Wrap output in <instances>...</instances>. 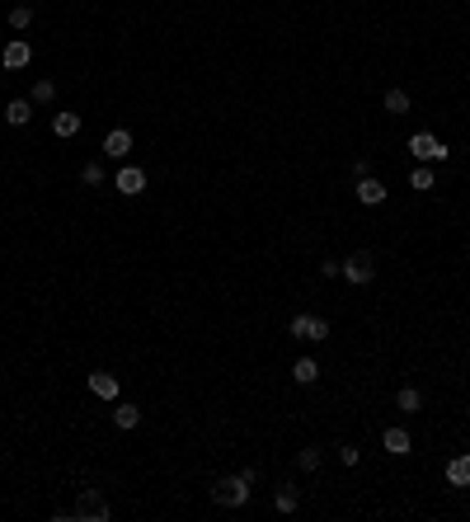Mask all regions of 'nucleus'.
<instances>
[{
    "instance_id": "obj_1",
    "label": "nucleus",
    "mask_w": 470,
    "mask_h": 522,
    "mask_svg": "<svg viewBox=\"0 0 470 522\" xmlns=\"http://www.w3.org/2000/svg\"><path fill=\"white\" fill-rule=\"evenodd\" d=\"M212 499L221 503V508H245L249 503V480L245 476H226L212 485Z\"/></svg>"
},
{
    "instance_id": "obj_2",
    "label": "nucleus",
    "mask_w": 470,
    "mask_h": 522,
    "mask_svg": "<svg viewBox=\"0 0 470 522\" xmlns=\"http://www.w3.org/2000/svg\"><path fill=\"white\" fill-rule=\"evenodd\" d=\"M339 278H348L353 287H367L371 278H376V259H371V254H348V259L339 263Z\"/></svg>"
},
{
    "instance_id": "obj_3",
    "label": "nucleus",
    "mask_w": 470,
    "mask_h": 522,
    "mask_svg": "<svg viewBox=\"0 0 470 522\" xmlns=\"http://www.w3.org/2000/svg\"><path fill=\"white\" fill-rule=\"evenodd\" d=\"M409 156H414L419 165H428V160H447L451 146H442L433 132H414V136H409Z\"/></svg>"
},
{
    "instance_id": "obj_4",
    "label": "nucleus",
    "mask_w": 470,
    "mask_h": 522,
    "mask_svg": "<svg viewBox=\"0 0 470 522\" xmlns=\"http://www.w3.org/2000/svg\"><path fill=\"white\" fill-rule=\"evenodd\" d=\"M291 339H306V343L329 339V320H320V316H291Z\"/></svg>"
},
{
    "instance_id": "obj_5",
    "label": "nucleus",
    "mask_w": 470,
    "mask_h": 522,
    "mask_svg": "<svg viewBox=\"0 0 470 522\" xmlns=\"http://www.w3.org/2000/svg\"><path fill=\"white\" fill-rule=\"evenodd\" d=\"M109 503L99 499V489H80V508H76V518H85V522H109Z\"/></svg>"
},
{
    "instance_id": "obj_6",
    "label": "nucleus",
    "mask_w": 470,
    "mask_h": 522,
    "mask_svg": "<svg viewBox=\"0 0 470 522\" xmlns=\"http://www.w3.org/2000/svg\"><path fill=\"white\" fill-rule=\"evenodd\" d=\"M113 189L123 198H136V194H146V170H136V165H123V170L113 174Z\"/></svg>"
},
{
    "instance_id": "obj_7",
    "label": "nucleus",
    "mask_w": 470,
    "mask_h": 522,
    "mask_svg": "<svg viewBox=\"0 0 470 522\" xmlns=\"http://www.w3.org/2000/svg\"><path fill=\"white\" fill-rule=\"evenodd\" d=\"M0 61H5V71H24L29 61H34V47L24 43V38H10V43H5V52H0Z\"/></svg>"
},
{
    "instance_id": "obj_8",
    "label": "nucleus",
    "mask_w": 470,
    "mask_h": 522,
    "mask_svg": "<svg viewBox=\"0 0 470 522\" xmlns=\"http://www.w3.org/2000/svg\"><path fill=\"white\" fill-rule=\"evenodd\" d=\"M127 151H132V132H127V127H113V132L104 136V156L127 160Z\"/></svg>"
},
{
    "instance_id": "obj_9",
    "label": "nucleus",
    "mask_w": 470,
    "mask_h": 522,
    "mask_svg": "<svg viewBox=\"0 0 470 522\" xmlns=\"http://www.w3.org/2000/svg\"><path fill=\"white\" fill-rule=\"evenodd\" d=\"M381 443H386V452H391V456H409V452H414L409 428H386V433H381Z\"/></svg>"
},
{
    "instance_id": "obj_10",
    "label": "nucleus",
    "mask_w": 470,
    "mask_h": 522,
    "mask_svg": "<svg viewBox=\"0 0 470 522\" xmlns=\"http://www.w3.org/2000/svg\"><path fill=\"white\" fill-rule=\"evenodd\" d=\"M447 485L451 489H466L470 485V452H461V456H451V461H447Z\"/></svg>"
},
{
    "instance_id": "obj_11",
    "label": "nucleus",
    "mask_w": 470,
    "mask_h": 522,
    "mask_svg": "<svg viewBox=\"0 0 470 522\" xmlns=\"http://www.w3.org/2000/svg\"><path fill=\"white\" fill-rule=\"evenodd\" d=\"M358 203H367V207H376V203H386V184L381 179H358Z\"/></svg>"
},
{
    "instance_id": "obj_12",
    "label": "nucleus",
    "mask_w": 470,
    "mask_h": 522,
    "mask_svg": "<svg viewBox=\"0 0 470 522\" xmlns=\"http://www.w3.org/2000/svg\"><path fill=\"white\" fill-rule=\"evenodd\" d=\"M90 391L99 400H118V391H123V386H118V376H113V372H94L90 376Z\"/></svg>"
},
{
    "instance_id": "obj_13",
    "label": "nucleus",
    "mask_w": 470,
    "mask_h": 522,
    "mask_svg": "<svg viewBox=\"0 0 470 522\" xmlns=\"http://www.w3.org/2000/svg\"><path fill=\"white\" fill-rule=\"evenodd\" d=\"M291 381L315 386V381H320V367H315V358H296V363H291Z\"/></svg>"
},
{
    "instance_id": "obj_14",
    "label": "nucleus",
    "mask_w": 470,
    "mask_h": 522,
    "mask_svg": "<svg viewBox=\"0 0 470 522\" xmlns=\"http://www.w3.org/2000/svg\"><path fill=\"white\" fill-rule=\"evenodd\" d=\"M109 419H113V428H136V423H141V409H136V405H127V400H123V405H113V414H109Z\"/></svg>"
},
{
    "instance_id": "obj_15",
    "label": "nucleus",
    "mask_w": 470,
    "mask_h": 522,
    "mask_svg": "<svg viewBox=\"0 0 470 522\" xmlns=\"http://www.w3.org/2000/svg\"><path fill=\"white\" fill-rule=\"evenodd\" d=\"M273 508H278V513H296V508H301V489H296V485H278Z\"/></svg>"
},
{
    "instance_id": "obj_16",
    "label": "nucleus",
    "mask_w": 470,
    "mask_h": 522,
    "mask_svg": "<svg viewBox=\"0 0 470 522\" xmlns=\"http://www.w3.org/2000/svg\"><path fill=\"white\" fill-rule=\"evenodd\" d=\"M395 405H400V414H419V409H424V391L419 386H400Z\"/></svg>"
},
{
    "instance_id": "obj_17",
    "label": "nucleus",
    "mask_w": 470,
    "mask_h": 522,
    "mask_svg": "<svg viewBox=\"0 0 470 522\" xmlns=\"http://www.w3.org/2000/svg\"><path fill=\"white\" fill-rule=\"evenodd\" d=\"M5 118H10V127H24L29 118H34V99H10V109H5Z\"/></svg>"
},
{
    "instance_id": "obj_18",
    "label": "nucleus",
    "mask_w": 470,
    "mask_h": 522,
    "mask_svg": "<svg viewBox=\"0 0 470 522\" xmlns=\"http://www.w3.org/2000/svg\"><path fill=\"white\" fill-rule=\"evenodd\" d=\"M52 132L56 136H76L80 132V114H56L52 118Z\"/></svg>"
},
{
    "instance_id": "obj_19",
    "label": "nucleus",
    "mask_w": 470,
    "mask_h": 522,
    "mask_svg": "<svg viewBox=\"0 0 470 522\" xmlns=\"http://www.w3.org/2000/svg\"><path fill=\"white\" fill-rule=\"evenodd\" d=\"M29 99H34V104H52L56 99V85H52V80H34V90H29Z\"/></svg>"
},
{
    "instance_id": "obj_20",
    "label": "nucleus",
    "mask_w": 470,
    "mask_h": 522,
    "mask_svg": "<svg viewBox=\"0 0 470 522\" xmlns=\"http://www.w3.org/2000/svg\"><path fill=\"white\" fill-rule=\"evenodd\" d=\"M386 114H395V118L409 114V94L404 90H386Z\"/></svg>"
},
{
    "instance_id": "obj_21",
    "label": "nucleus",
    "mask_w": 470,
    "mask_h": 522,
    "mask_svg": "<svg viewBox=\"0 0 470 522\" xmlns=\"http://www.w3.org/2000/svg\"><path fill=\"white\" fill-rule=\"evenodd\" d=\"M29 24H34V10H29V5H14V10H10V29H14V34H24Z\"/></svg>"
},
{
    "instance_id": "obj_22",
    "label": "nucleus",
    "mask_w": 470,
    "mask_h": 522,
    "mask_svg": "<svg viewBox=\"0 0 470 522\" xmlns=\"http://www.w3.org/2000/svg\"><path fill=\"white\" fill-rule=\"evenodd\" d=\"M296 471H320V447H301L296 452Z\"/></svg>"
},
{
    "instance_id": "obj_23",
    "label": "nucleus",
    "mask_w": 470,
    "mask_h": 522,
    "mask_svg": "<svg viewBox=\"0 0 470 522\" xmlns=\"http://www.w3.org/2000/svg\"><path fill=\"white\" fill-rule=\"evenodd\" d=\"M409 189H419V194H428V189H433V170H428V165H419V170L409 174Z\"/></svg>"
},
{
    "instance_id": "obj_24",
    "label": "nucleus",
    "mask_w": 470,
    "mask_h": 522,
    "mask_svg": "<svg viewBox=\"0 0 470 522\" xmlns=\"http://www.w3.org/2000/svg\"><path fill=\"white\" fill-rule=\"evenodd\" d=\"M80 179L90 184V189H99V184H104V165H99V160H90V165L80 170Z\"/></svg>"
},
{
    "instance_id": "obj_25",
    "label": "nucleus",
    "mask_w": 470,
    "mask_h": 522,
    "mask_svg": "<svg viewBox=\"0 0 470 522\" xmlns=\"http://www.w3.org/2000/svg\"><path fill=\"white\" fill-rule=\"evenodd\" d=\"M358 447H353V443H344V447H339V461H344V466H358Z\"/></svg>"
},
{
    "instance_id": "obj_26",
    "label": "nucleus",
    "mask_w": 470,
    "mask_h": 522,
    "mask_svg": "<svg viewBox=\"0 0 470 522\" xmlns=\"http://www.w3.org/2000/svg\"><path fill=\"white\" fill-rule=\"evenodd\" d=\"M367 174H371V160H367V156L353 160V179H367Z\"/></svg>"
},
{
    "instance_id": "obj_27",
    "label": "nucleus",
    "mask_w": 470,
    "mask_h": 522,
    "mask_svg": "<svg viewBox=\"0 0 470 522\" xmlns=\"http://www.w3.org/2000/svg\"><path fill=\"white\" fill-rule=\"evenodd\" d=\"M339 263H344V259H325V263H320V273H325V278H339Z\"/></svg>"
}]
</instances>
